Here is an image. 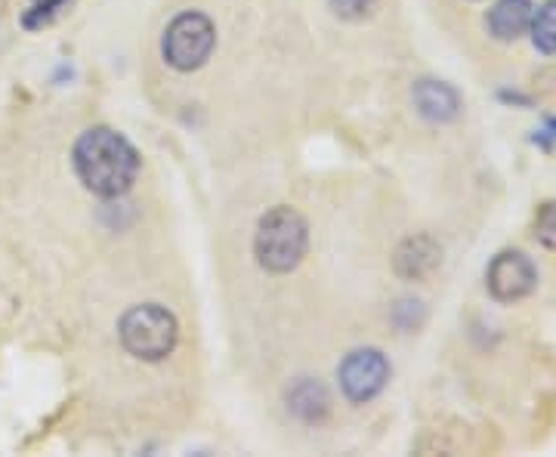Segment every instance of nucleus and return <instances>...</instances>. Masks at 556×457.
<instances>
[{
  "mask_svg": "<svg viewBox=\"0 0 556 457\" xmlns=\"http://www.w3.org/2000/svg\"><path fill=\"white\" fill-rule=\"evenodd\" d=\"M75 174L87 192L100 199H121L134 189L139 155L130 142L109 127H90L75 142Z\"/></svg>",
  "mask_w": 556,
  "mask_h": 457,
  "instance_id": "f257e3e1",
  "label": "nucleus"
},
{
  "mask_svg": "<svg viewBox=\"0 0 556 457\" xmlns=\"http://www.w3.org/2000/svg\"><path fill=\"white\" fill-rule=\"evenodd\" d=\"M309 247V226L294 207L281 204L263 214L254 236V257L273 276L294 272Z\"/></svg>",
  "mask_w": 556,
  "mask_h": 457,
  "instance_id": "f03ea898",
  "label": "nucleus"
},
{
  "mask_svg": "<svg viewBox=\"0 0 556 457\" xmlns=\"http://www.w3.org/2000/svg\"><path fill=\"white\" fill-rule=\"evenodd\" d=\"M118 338L124 350L139 361H161L177 346V318L159 303H139L121 316Z\"/></svg>",
  "mask_w": 556,
  "mask_h": 457,
  "instance_id": "7ed1b4c3",
  "label": "nucleus"
},
{
  "mask_svg": "<svg viewBox=\"0 0 556 457\" xmlns=\"http://www.w3.org/2000/svg\"><path fill=\"white\" fill-rule=\"evenodd\" d=\"M214 43H217L214 22L201 16V13H179L177 20L167 25L164 38H161V53H164L170 68L195 72L211 60Z\"/></svg>",
  "mask_w": 556,
  "mask_h": 457,
  "instance_id": "20e7f679",
  "label": "nucleus"
},
{
  "mask_svg": "<svg viewBox=\"0 0 556 457\" xmlns=\"http://www.w3.org/2000/svg\"><path fill=\"white\" fill-rule=\"evenodd\" d=\"M340 390L353 405H365L390 383V361L380 350H353L340 361Z\"/></svg>",
  "mask_w": 556,
  "mask_h": 457,
  "instance_id": "39448f33",
  "label": "nucleus"
},
{
  "mask_svg": "<svg viewBox=\"0 0 556 457\" xmlns=\"http://www.w3.org/2000/svg\"><path fill=\"white\" fill-rule=\"evenodd\" d=\"M538 284V269L532 259L519 251H501L485 272V288L497 303H519L526 300Z\"/></svg>",
  "mask_w": 556,
  "mask_h": 457,
  "instance_id": "423d86ee",
  "label": "nucleus"
},
{
  "mask_svg": "<svg viewBox=\"0 0 556 457\" xmlns=\"http://www.w3.org/2000/svg\"><path fill=\"white\" fill-rule=\"evenodd\" d=\"M442 259V247L437 244L433 236H408V239L399 244L393 266L402 279L408 281H424Z\"/></svg>",
  "mask_w": 556,
  "mask_h": 457,
  "instance_id": "0eeeda50",
  "label": "nucleus"
},
{
  "mask_svg": "<svg viewBox=\"0 0 556 457\" xmlns=\"http://www.w3.org/2000/svg\"><path fill=\"white\" fill-rule=\"evenodd\" d=\"M412 100H415L417 112L433 124H448L460 115L457 90L442 80H417L412 87Z\"/></svg>",
  "mask_w": 556,
  "mask_h": 457,
  "instance_id": "6e6552de",
  "label": "nucleus"
},
{
  "mask_svg": "<svg viewBox=\"0 0 556 457\" xmlns=\"http://www.w3.org/2000/svg\"><path fill=\"white\" fill-rule=\"evenodd\" d=\"M535 16L532 0H495L485 13V28L495 40H519Z\"/></svg>",
  "mask_w": 556,
  "mask_h": 457,
  "instance_id": "1a4fd4ad",
  "label": "nucleus"
},
{
  "mask_svg": "<svg viewBox=\"0 0 556 457\" xmlns=\"http://www.w3.org/2000/svg\"><path fill=\"white\" fill-rule=\"evenodd\" d=\"M288 411L298 415L300 420H306V423H318L328 415V396L313 380H300L298 386L288 393Z\"/></svg>",
  "mask_w": 556,
  "mask_h": 457,
  "instance_id": "9d476101",
  "label": "nucleus"
},
{
  "mask_svg": "<svg viewBox=\"0 0 556 457\" xmlns=\"http://www.w3.org/2000/svg\"><path fill=\"white\" fill-rule=\"evenodd\" d=\"M529 31H532V43L541 53L556 56V0H547V3L538 7Z\"/></svg>",
  "mask_w": 556,
  "mask_h": 457,
  "instance_id": "9b49d317",
  "label": "nucleus"
},
{
  "mask_svg": "<svg viewBox=\"0 0 556 457\" xmlns=\"http://www.w3.org/2000/svg\"><path fill=\"white\" fill-rule=\"evenodd\" d=\"M68 3H72V0H40V3H35V7L22 16V25H25L28 31H38V28L50 25L53 20H60L62 10H65Z\"/></svg>",
  "mask_w": 556,
  "mask_h": 457,
  "instance_id": "f8f14e48",
  "label": "nucleus"
},
{
  "mask_svg": "<svg viewBox=\"0 0 556 457\" xmlns=\"http://www.w3.org/2000/svg\"><path fill=\"white\" fill-rule=\"evenodd\" d=\"M535 239L547 247L556 251V201L541 204L535 214Z\"/></svg>",
  "mask_w": 556,
  "mask_h": 457,
  "instance_id": "ddd939ff",
  "label": "nucleus"
},
{
  "mask_svg": "<svg viewBox=\"0 0 556 457\" xmlns=\"http://www.w3.org/2000/svg\"><path fill=\"white\" fill-rule=\"evenodd\" d=\"M328 3H331V10L338 13L340 20L346 22L368 20L375 13V7H378V0H328Z\"/></svg>",
  "mask_w": 556,
  "mask_h": 457,
  "instance_id": "4468645a",
  "label": "nucleus"
}]
</instances>
